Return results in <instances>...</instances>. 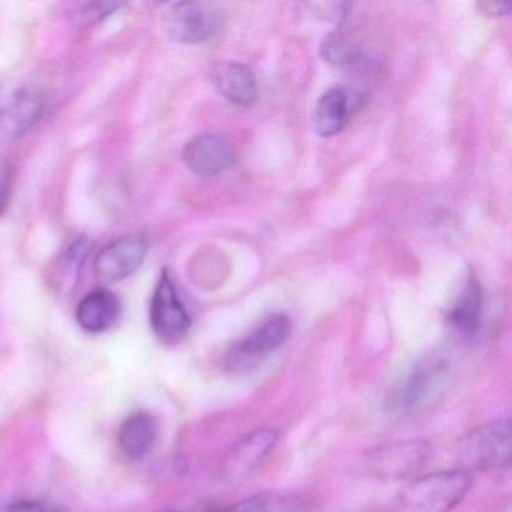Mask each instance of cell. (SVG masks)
Wrapping results in <instances>:
<instances>
[{
    "mask_svg": "<svg viewBox=\"0 0 512 512\" xmlns=\"http://www.w3.org/2000/svg\"><path fill=\"white\" fill-rule=\"evenodd\" d=\"M170 38L182 44H202L223 28V16L215 5L203 2L173 4L166 16Z\"/></svg>",
    "mask_w": 512,
    "mask_h": 512,
    "instance_id": "7",
    "label": "cell"
},
{
    "mask_svg": "<svg viewBox=\"0 0 512 512\" xmlns=\"http://www.w3.org/2000/svg\"><path fill=\"white\" fill-rule=\"evenodd\" d=\"M157 439V422L149 413H131L121 427L119 445L127 457H145L149 454Z\"/></svg>",
    "mask_w": 512,
    "mask_h": 512,
    "instance_id": "16",
    "label": "cell"
},
{
    "mask_svg": "<svg viewBox=\"0 0 512 512\" xmlns=\"http://www.w3.org/2000/svg\"><path fill=\"white\" fill-rule=\"evenodd\" d=\"M151 325L155 335L166 344L181 343L191 329L190 314L167 271L161 272L152 296Z\"/></svg>",
    "mask_w": 512,
    "mask_h": 512,
    "instance_id": "9",
    "label": "cell"
},
{
    "mask_svg": "<svg viewBox=\"0 0 512 512\" xmlns=\"http://www.w3.org/2000/svg\"><path fill=\"white\" fill-rule=\"evenodd\" d=\"M350 115L349 97L340 88L329 89L317 101L313 128L317 136L332 137L340 133Z\"/></svg>",
    "mask_w": 512,
    "mask_h": 512,
    "instance_id": "15",
    "label": "cell"
},
{
    "mask_svg": "<svg viewBox=\"0 0 512 512\" xmlns=\"http://www.w3.org/2000/svg\"><path fill=\"white\" fill-rule=\"evenodd\" d=\"M11 172L7 166L0 164V214H4L10 200Z\"/></svg>",
    "mask_w": 512,
    "mask_h": 512,
    "instance_id": "21",
    "label": "cell"
},
{
    "mask_svg": "<svg viewBox=\"0 0 512 512\" xmlns=\"http://www.w3.org/2000/svg\"><path fill=\"white\" fill-rule=\"evenodd\" d=\"M304 509V502L295 494L266 491L209 512H304Z\"/></svg>",
    "mask_w": 512,
    "mask_h": 512,
    "instance_id": "17",
    "label": "cell"
},
{
    "mask_svg": "<svg viewBox=\"0 0 512 512\" xmlns=\"http://www.w3.org/2000/svg\"><path fill=\"white\" fill-rule=\"evenodd\" d=\"M161 512H197V511H178V509H170V511H161ZM202 512H209V511H202Z\"/></svg>",
    "mask_w": 512,
    "mask_h": 512,
    "instance_id": "23",
    "label": "cell"
},
{
    "mask_svg": "<svg viewBox=\"0 0 512 512\" xmlns=\"http://www.w3.org/2000/svg\"><path fill=\"white\" fill-rule=\"evenodd\" d=\"M215 88L230 103L248 107L257 98V80L247 65L226 62L217 65L212 73Z\"/></svg>",
    "mask_w": 512,
    "mask_h": 512,
    "instance_id": "13",
    "label": "cell"
},
{
    "mask_svg": "<svg viewBox=\"0 0 512 512\" xmlns=\"http://www.w3.org/2000/svg\"><path fill=\"white\" fill-rule=\"evenodd\" d=\"M121 7V4H85L82 7V16L89 17L92 22H97V20L112 16Z\"/></svg>",
    "mask_w": 512,
    "mask_h": 512,
    "instance_id": "19",
    "label": "cell"
},
{
    "mask_svg": "<svg viewBox=\"0 0 512 512\" xmlns=\"http://www.w3.org/2000/svg\"><path fill=\"white\" fill-rule=\"evenodd\" d=\"M188 169L203 178L220 175L235 161V152L215 134H200L185 145L182 152Z\"/></svg>",
    "mask_w": 512,
    "mask_h": 512,
    "instance_id": "11",
    "label": "cell"
},
{
    "mask_svg": "<svg viewBox=\"0 0 512 512\" xmlns=\"http://www.w3.org/2000/svg\"><path fill=\"white\" fill-rule=\"evenodd\" d=\"M278 443V433L271 428L253 431L230 446L221 463V479L235 485L247 481L268 460Z\"/></svg>",
    "mask_w": 512,
    "mask_h": 512,
    "instance_id": "6",
    "label": "cell"
},
{
    "mask_svg": "<svg viewBox=\"0 0 512 512\" xmlns=\"http://www.w3.org/2000/svg\"><path fill=\"white\" fill-rule=\"evenodd\" d=\"M446 320L461 337H473L478 332L482 320V289L476 278H467L463 289L446 311Z\"/></svg>",
    "mask_w": 512,
    "mask_h": 512,
    "instance_id": "14",
    "label": "cell"
},
{
    "mask_svg": "<svg viewBox=\"0 0 512 512\" xmlns=\"http://www.w3.org/2000/svg\"><path fill=\"white\" fill-rule=\"evenodd\" d=\"M464 472H502L511 463V424L508 418L479 425L458 443Z\"/></svg>",
    "mask_w": 512,
    "mask_h": 512,
    "instance_id": "3",
    "label": "cell"
},
{
    "mask_svg": "<svg viewBox=\"0 0 512 512\" xmlns=\"http://www.w3.org/2000/svg\"><path fill=\"white\" fill-rule=\"evenodd\" d=\"M430 451L425 440H400L368 452L365 467L371 476L395 481L418 472L430 457Z\"/></svg>",
    "mask_w": 512,
    "mask_h": 512,
    "instance_id": "8",
    "label": "cell"
},
{
    "mask_svg": "<svg viewBox=\"0 0 512 512\" xmlns=\"http://www.w3.org/2000/svg\"><path fill=\"white\" fill-rule=\"evenodd\" d=\"M46 106V94L35 83L0 85V145L25 136L43 118Z\"/></svg>",
    "mask_w": 512,
    "mask_h": 512,
    "instance_id": "5",
    "label": "cell"
},
{
    "mask_svg": "<svg viewBox=\"0 0 512 512\" xmlns=\"http://www.w3.org/2000/svg\"><path fill=\"white\" fill-rule=\"evenodd\" d=\"M451 364L445 356L430 353L416 359L389 392L392 416L407 418L430 409L442 400L451 385Z\"/></svg>",
    "mask_w": 512,
    "mask_h": 512,
    "instance_id": "1",
    "label": "cell"
},
{
    "mask_svg": "<svg viewBox=\"0 0 512 512\" xmlns=\"http://www.w3.org/2000/svg\"><path fill=\"white\" fill-rule=\"evenodd\" d=\"M121 311V301L115 293L107 289H95L77 305L76 319L85 331L100 334L118 322Z\"/></svg>",
    "mask_w": 512,
    "mask_h": 512,
    "instance_id": "12",
    "label": "cell"
},
{
    "mask_svg": "<svg viewBox=\"0 0 512 512\" xmlns=\"http://www.w3.org/2000/svg\"><path fill=\"white\" fill-rule=\"evenodd\" d=\"M290 331L292 322L289 316L283 313L269 316L229 347L224 356V367L235 374L247 373L259 367L272 353L284 346Z\"/></svg>",
    "mask_w": 512,
    "mask_h": 512,
    "instance_id": "4",
    "label": "cell"
},
{
    "mask_svg": "<svg viewBox=\"0 0 512 512\" xmlns=\"http://www.w3.org/2000/svg\"><path fill=\"white\" fill-rule=\"evenodd\" d=\"M322 56L328 64L344 67L358 61L359 50L340 35H332L323 43Z\"/></svg>",
    "mask_w": 512,
    "mask_h": 512,
    "instance_id": "18",
    "label": "cell"
},
{
    "mask_svg": "<svg viewBox=\"0 0 512 512\" xmlns=\"http://www.w3.org/2000/svg\"><path fill=\"white\" fill-rule=\"evenodd\" d=\"M479 8H481L482 13L487 14V16L502 17L508 16L509 14L508 5L496 4V2H484V4L479 5Z\"/></svg>",
    "mask_w": 512,
    "mask_h": 512,
    "instance_id": "22",
    "label": "cell"
},
{
    "mask_svg": "<svg viewBox=\"0 0 512 512\" xmlns=\"http://www.w3.org/2000/svg\"><path fill=\"white\" fill-rule=\"evenodd\" d=\"M148 256L143 235H128L103 248L95 259V274L107 283H118L133 275Z\"/></svg>",
    "mask_w": 512,
    "mask_h": 512,
    "instance_id": "10",
    "label": "cell"
},
{
    "mask_svg": "<svg viewBox=\"0 0 512 512\" xmlns=\"http://www.w3.org/2000/svg\"><path fill=\"white\" fill-rule=\"evenodd\" d=\"M472 476L461 469L419 476L398 494L397 512H451L466 499Z\"/></svg>",
    "mask_w": 512,
    "mask_h": 512,
    "instance_id": "2",
    "label": "cell"
},
{
    "mask_svg": "<svg viewBox=\"0 0 512 512\" xmlns=\"http://www.w3.org/2000/svg\"><path fill=\"white\" fill-rule=\"evenodd\" d=\"M0 512H56L46 503L41 502H22L10 503V505L0 506Z\"/></svg>",
    "mask_w": 512,
    "mask_h": 512,
    "instance_id": "20",
    "label": "cell"
}]
</instances>
